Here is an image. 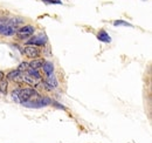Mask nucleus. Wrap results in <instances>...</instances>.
I'll return each instance as SVG.
<instances>
[{
  "instance_id": "15",
  "label": "nucleus",
  "mask_w": 152,
  "mask_h": 143,
  "mask_svg": "<svg viewBox=\"0 0 152 143\" xmlns=\"http://www.w3.org/2000/svg\"><path fill=\"white\" fill-rule=\"evenodd\" d=\"M113 25H115V26H130V27H132L131 23H129V22H126V21H123V20H116V21L113 22Z\"/></svg>"
},
{
  "instance_id": "2",
  "label": "nucleus",
  "mask_w": 152,
  "mask_h": 143,
  "mask_svg": "<svg viewBox=\"0 0 152 143\" xmlns=\"http://www.w3.org/2000/svg\"><path fill=\"white\" fill-rule=\"evenodd\" d=\"M36 95V91L32 88H22V89H14L12 93V100L14 102L23 103L32 100Z\"/></svg>"
},
{
  "instance_id": "3",
  "label": "nucleus",
  "mask_w": 152,
  "mask_h": 143,
  "mask_svg": "<svg viewBox=\"0 0 152 143\" xmlns=\"http://www.w3.org/2000/svg\"><path fill=\"white\" fill-rule=\"evenodd\" d=\"M50 103H51V100L49 97H40V96H37L36 100H29L27 102H23L22 104L25 107H28V108H41V107L49 105Z\"/></svg>"
},
{
  "instance_id": "14",
  "label": "nucleus",
  "mask_w": 152,
  "mask_h": 143,
  "mask_svg": "<svg viewBox=\"0 0 152 143\" xmlns=\"http://www.w3.org/2000/svg\"><path fill=\"white\" fill-rule=\"evenodd\" d=\"M7 87H8V82H7V81H1V83H0V91H1L2 94H6Z\"/></svg>"
},
{
  "instance_id": "9",
  "label": "nucleus",
  "mask_w": 152,
  "mask_h": 143,
  "mask_svg": "<svg viewBox=\"0 0 152 143\" xmlns=\"http://www.w3.org/2000/svg\"><path fill=\"white\" fill-rule=\"evenodd\" d=\"M42 67H43V72H44V74H46L47 76L54 74V64H53V62H50V61H44L43 64H42Z\"/></svg>"
},
{
  "instance_id": "4",
  "label": "nucleus",
  "mask_w": 152,
  "mask_h": 143,
  "mask_svg": "<svg viewBox=\"0 0 152 143\" xmlns=\"http://www.w3.org/2000/svg\"><path fill=\"white\" fill-rule=\"evenodd\" d=\"M47 35L43 34V33H40L37 35H34L32 36L30 39L27 40V45H30V46H44L47 43Z\"/></svg>"
},
{
  "instance_id": "13",
  "label": "nucleus",
  "mask_w": 152,
  "mask_h": 143,
  "mask_svg": "<svg viewBox=\"0 0 152 143\" xmlns=\"http://www.w3.org/2000/svg\"><path fill=\"white\" fill-rule=\"evenodd\" d=\"M26 72H27V74H29L30 76H33V77H35V79H37V80H41V75L39 74V72H37L36 69H33V68H29V67H28V69H27Z\"/></svg>"
},
{
  "instance_id": "6",
  "label": "nucleus",
  "mask_w": 152,
  "mask_h": 143,
  "mask_svg": "<svg viewBox=\"0 0 152 143\" xmlns=\"http://www.w3.org/2000/svg\"><path fill=\"white\" fill-rule=\"evenodd\" d=\"M23 54L29 59H36L40 55V49L35 46H27L23 49Z\"/></svg>"
},
{
  "instance_id": "11",
  "label": "nucleus",
  "mask_w": 152,
  "mask_h": 143,
  "mask_svg": "<svg viewBox=\"0 0 152 143\" xmlns=\"http://www.w3.org/2000/svg\"><path fill=\"white\" fill-rule=\"evenodd\" d=\"M7 79L11 80V81H20L21 80V72H19L18 69L16 70H12L7 74Z\"/></svg>"
},
{
  "instance_id": "5",
  "label": "nucleus",
  "mask_w": 152,
  "mask_h": 143,
  "mask_svg": "<svg viewBox=\"0 0 152 143\" xmlns=\"http://www.w3.org/2000/svg\"><path fill=\"white\" fill-rule=\"evenodd\" d=\"M18 34V38L23 40V39H28L29 36H32L34 34V27L33 26H29V25H26L23 27H21L20 29H18L16 32Z\"/></svg>"
},
{
  "instance_id": "18",
  "label": "nucleus",
  "mask_w": 152,
  "mask_h": 143,
  "mask_svg": "<svg viewBox=\"0 0 152 143\" xmlns=\"http://www.w3.org/2000/svg\"><path fill=\"white\" fill-rule=\"evenodd\" d=\"M4 76H5V74L0 70V81H2V80H4Z\"/></svg>"
},
{
  "instance_id": "17",
  "label": "nucleus",
  "mask_w": 152,
  "mask_h": 143,
  "mask_svg": "<svg viewBox=\"0 0 152 143\" xmlns=\"http://www.w3.org/2000/svg\"><path fill=\"white\" fill-rule=\"evenodd\" d=\"M46 4H62L61 0H43Z\"/></svg>"
},
{
  "instance_id": "7",
  "label": "nucleus",
  "mask_w": 152,
  "mask_h": 143,
  "mask_svg": "<svg viewBox=\"0 0 152 143\" xmlns=\"http://www.w3.org/2000/svg\"><path fill=\"white\" fill-rule=\"evenodd\" d=\"M43 83H44V86H46V88H47L48 90H50L51 88L57 87V80H56V77L54 76V74L47 76V79H46V81H44Z\"/></svg>"
},
{
  "instance_id": "12",
  "label": "nucleus",
  "mask_w": 152,
  "mask_h": 143,
  "mask_svg": "<svg viewBox=\"0 0 152 143\" xmlns=\"http://www.w3.org/2000/svg\"><path fill=\"white\" fill-rule=\"evenodd\" d=\"M43 62H44V61H43V60H41V59H33V61H30V62L28 63V67L37 70L39 68H41V67H42Z\"/></svg>"
},
{
  "instance_id": "1",
  "label": "nucleus",
  "mask_w": 152,
  "mask_h": 143,
  "mask_svg": "<svg viewBox=\"0 0 152 143\" xmlns=\"http://www.w3.org/2000/svg\"><path fill=\"white\" fill-rule=\"evenodd\" d=\"M20 19H8L6 16L0 18V34L4 36H12L16 32L18 22Z\"/></svg>"
},
{
  "instance_id": "10",
  "label": "nucleus",
  "mask_w": 152,
  "mask_h": 143,
  "mask_svg": "<svg viewBox=\"0 0 152 143\" xmlns=\"http://www.w3.org/2000/svg\"><path fill=\"white\" fill-rule=\"evenodd\" d=\"M97 39H98L99 41H102V42H105V43L111 42V38H110V35H109L104 29H101V30L97 33Z\"/></svg>"
},
{
  "instance_id": "16",
  "label": "nucleus",
  "mask_w": 152,
  "mask_h": 143,
  "mask_svg": "<svg viewBox=\"0 0 152 143\" xmlns=\"http://www.w3.org/2000/svg\"><path fill=\"white\" fill-rule=\"evenodd\" d=\"M27 69H28V63H27V62H22V63L19 66V68H18L19 72H22V70L25 72V70H27Z\"/></svg>"
},
{
  "instance_id": "8",
  "label": "nucleus",
  "mask_w": 152,
  "mask_h": 143,
  "mask_svg": "<svg viewBox=\"0 0 152 143\" xmlns=\"http://www.w3.org/2000/svg\"><path fill=\"white\" fill-rule=\"evenodd\" d=\"M21 80H22L23 82L28 83V84H32V86H36V84L39 83V80H37V79L30 76V75L27 74V73H26V74H21Z\"/></svg>"
}]
</instances>
